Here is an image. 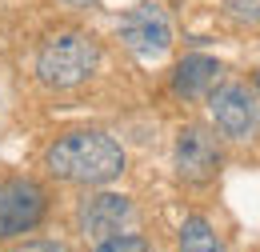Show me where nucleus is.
<instances>
[{
  "instance_id": "obj_12",
  "label": "nucleus",
  "mask_w": 260,
  "mask_h": 252,
  "mask_svg": "<svg viewBox=\"0 0 260 252\" xmlns=\"http://www.w3.org/2000/svg\"><path fill=\"white\" fill-rule=\"evenodd\" d=\"M12 252H72V248L60 244V240H24V244H16Z\"/></svg>"
},
{
  "instance_id": "obj_1",
  "label": "nucleus",
  "mask_w": 260,
  "mask_h": 252,
  "mask_svg": "<svg viewBox=\"0 0 260 252\" xmlns=\"http://www.w3.org/2000/svg\"><path fill=\"white\" fill-rule=\"evenodd\" d=\"M44 168L64 184L104 188L124 172V148L100 128H76L44 148Z\"/></svg>"
},
{
  "instance_id": "obj_9",
  "label": "nucleus",
  "mask_w": 260,
  "mask_h": 252,
  "mask_svg": "<svg viewBox=\"0 0 260 252\" xmlns=\"http://www.w3.org/2000/svg\"><path fill=\"white\" fill-rule=\"evenodd\" d=\"M180 252H228L224 236L208 224V216H184L180 224Z\"/></svg>"
},
{
  "instance_id": "obj_8",
  "label": "nucleus",
  "mask_w": 260,
  "mask_h": 252,
  "mask_svg": "<svg viewBox=\"0 0 260 252\" xmlns=\"http://www.w3.org/2000/svg\"><path fill=\"white\" fill-rule=\"evenodd\" d=\"M216 76H220V60L204 56V52H192L176 64L172 72V92L184 96V100H196V96H208L216 88Z\"/></svg>"
},
{
  "instance_id": "obj_13",
  "label": "nucleus",
  "mask_w": 260,
  "mask_h": 252,
  "mask_svg": "<svg viewBox=\"0 0 260 252\" xmlns=\"http://www.w3.org/2000/svg\"><path fill=\"white\" fill-rule=\"evenodd\" d=\"M68 8H92V4H96V0H64Z\"/></svg>"
},
{
  "instance_id": "obj_5",
  "label": "nucleus",
  "mask_w": 260,
  "mask_h": 252,
  "mask_svg": "<svg viewBox=\"0 0 260 252\" xmlns=\"http://www.w3.org/2000/svg\"><path fill=\"white\" fill-rule=\"evenodd\" d=\"M208 116L224 140H248L260 128V104L248 84H220L208 92Z\"/></svg>"
},
{
  "instance_id": "obj_6",
  "label": "nucleus",
  "mask_w": 260,
  "mask_h": 252,
  "mask_svg": "<svg viewBox=\"0 0 260 252\" xmlns=\"http://www.w3.org/2000/svg\"><path fill=\"white\" fill-rule=\"evenodd\" d=\"M116 32H120V40L128 44L132 52L144 56V60H156V56H164V52L172 48V24H168L164 8L152 4V0L128 8V12L120 16Z\"/></svg>"
},
{
  "instance_id": "obj_2",
  "label": "nucleus",
  "mask_w": 260,
  "mask_h": 252,
  "mask_svg": "<svg viewBox=\"0 0 260 252\" xmlns=\"http://www.w3.org/2000/svg\"><path fill=\"white\" fill-rule=\"evenodd\" d=\"M100 64V44L88 32H56L36 52V76L48 88H76Z\"/></svg>"
},
{
  "instance_id": "obj_14",
  "label": "nucleus",
  "mask_w": 260,
  "mask_h": 252,
  "mask_svg": "<svg viewBox=\"0 0 260 252\" xmlns=\"http://www.w3.org/2000/svg\"><path fill=\"white\" fill-rule=\"evenodd\" d=\"M256 92H260V72H256Z\"/></svg>"
},
{
  "instance_id": "obj_10",
  "label": "nucleus",
  "mask_w": 260,
  "mask_h": 252,
  "mask_svg": "<svg viewBox=\"0 0 260 252\" xmlns=\"http://www.w3.org/2000/svg\"><path fill=\"white\" fill-rule=\"evenodd\" d=\"M96 252H152V248H148V240L136 236V232H112V236L96 240Z\"/></svg>"
},
{
  "instance_id": "obj_11",
  "label": "nucleus",
  "mask_w": 260,
  "mask_h": 252,
  "mask_svg": "<svg viewBox=\"0 0 260 252\" xmlns=\"http://www.w3.org/2000/svg\"><path fill=\"white\" fill-rule=\"evenodd\" d=\"M224 12L236 24H260V0H224Z\"/></svg>"
},
{
  "instance_id": "obj_3",
  "label": "nucleus",
  "mask_w": 260,
  "mask_h": 252,
  "mask_svg": "<svg viewBox=\"0 0 260 252\" xmlns=\"http://www.w3.org/2000/svg\"><path fill=\"white\" fill-rule=\"evenodd\" d=\"M48 212V192L32 176H8L0 180V240H16L32 232Z\"/></svg>"
},
{
  "instance_id": "obj_4",
  "label": "nucleus",
  "mask_w": 260,
  "mask_h": 252,
  "mask_svg": "<svg viewBox=\"0 0 260 252\" xmlns=\"http://www.w3.org/2000/svg\"><path fill=\"white\" fill-rule=\"evenodd\" d=\"M172 164H176V176L184 184H208V180H216V172L224 164L216 132L204 128V124H184L176 132V144H172Z\"/></svg>"
},
{
  "instance_id": "obj_7",
  "label": "nucleus",
  "mask_w": 260,
  "mask_h": 252,
  "mask_svg": "<svg viewBox=\"0 0 260 252\" xmlns=\"http://www.w3.org/2000/svg\"><path fill=\"white\" fill-rule=\"evenodd\" d=\"M132 216V200L124 192H88L76 208V220H80V232L92 236V240H104L112 232H120Z\"/></svg>"
}]
</instances>
